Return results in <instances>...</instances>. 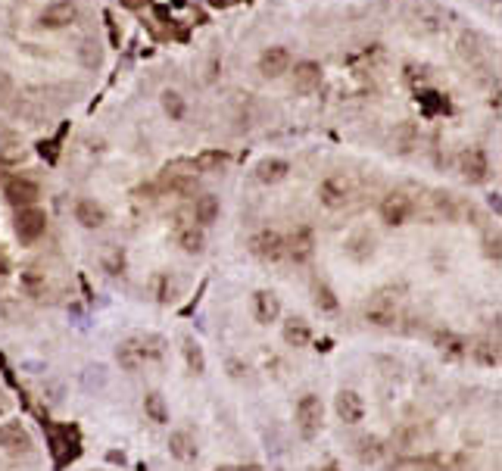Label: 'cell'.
Wrapping results in <instances>:
<instances>
[{
    "label": "cell",
    "instance_id": "37",
    "mask_svg": "<svg viewBox=\"0 0 502 471\" xmlns=\"http://www.w3.org/2000/svg\"><path fill=\"white\" fill-rule=\"evenodd\" d=\"M122 268H125V256H122V253H112V256H110V272L112 275H122Z\"/></svg>",
    "mask_w": 502,
    "mask_h": 471
},
{
    "label": "cell",
    "instance_id": "15",
    "mask_svg": "<svg viewBox=\"0 0 502 471\" xmlns=\"http://www.w3.org/2000/svg\"><path fill=\"white\" fill-rule=\"evenodd\" d=\"M253 315H256L259 325H272L281 315V300L272 291H256L253 294Z\"/></svg>",
    "mask_w": 502,
    "mask_h": 471
},
{
    "label": "cell",
    "instance_id": "14",
    "mask_svg": "<svg viewBox=\"0 0 502 471\" xmlns=\"http://www.w3.org/2000/svg\"><path fill=\"white\" fill-rule=\"evenodd\" d=\"M334 409H337V415L346 425H359L365 419V403L356 390H340L337 400H334Z\"/></svg>",
    "mask_w": 502,
    "mask_h": 471
},
{
    "label": "cell",
    "instance_id": "29",
    "mask_svg": "<svg viewBox=\"0 0 502 471\" xmlns=\"http://www.w3.org/2000/svg\"><path fill=\"white\" fill-rule=\"evenodd\" d=\"M22 291L29 294V297H41V294L47 291L44 272H38V268H25L22 272Z\"/></svg>",
    "mask_w": 502,
    "mask_h": 471
},
{
    "label": "cell",
    "instance_id": "18",
    "mask_svg": "<svg viewBox=\"0 0 502 471\" xmlns=\"http://www.w3.org/2000/svg\"><path fill=\"white\" fill-rule=\"evenodd\" d=\"M434 347L446 356V359H462L468 353V340L459 338L456 331H437L434 334Z\"/></svg>",
    "mask_w": 502,
    "mask_h": 471
},
{
    "label": "cell",
    "instance_id": "17",
    "mask_svg": "<svg viewBox=\"0 0 502 471\" xmlns=\"http://www.w3.org/2000/svg\"><path fill=\"white\" fill-rule=\"evenodd\" d=\"M75 222L82 228H103L106 225V210L94 200H78L75 203Z\"/></svg>",
    "mask_w": 502,
    "mask_h": 471
},
{
    "label": "cell",
    "instance_id": "2",
    "mask_svg": "<svg viewBox=\"0 0 502 471\" xmlns=\"http://www.w3.org/2000/svg\"><path fill=\"white\" fill-rule=\"evenodd\" d=\"M399 319V291L397 287H381L371 294V300L365 303V321H371L374 328H390Z\"/></svg>",
    "mask_w": 502,
    "mask_h": 471
},
{
    "label": "cell",
    "instance_id": "28",
    "mask_svg": "<svg viewBox=\"0 0 502 471\" xmlns=\"http://www.w3.org/2000/svg\"><path fill=\"white\" fill-rule=\"evenodd\" d=\"M144 412L150 415V421H156V425H165V421H169V409H165V400L159 393L144 396Z\"/></svg>",
    "mask_w": 502,
    "mask_h": 471
},
{
    "label": "cell",
    "instance_id": "3",
    "mask_svg": "<svg viewBox=\"0 0 502 471\" xmlns=\"http://www.w3.org/2000/svg\"><path fill=\"white\" fill-rule=\"evenodd\" d=\"M353 197V184L346 175H327L318 187V200L327 206V210H344Z\"/></svg>",
    "mask_w": 502,
    "mask_h": 471
},
{
    "label": "cell",
    "instance_id": "21",
    "mask_svg": "<svg viewBox=\"0 0 502 471\" xmlns=\"http://www.w3.org/2000/svg\"><path fill=\"white\" fill-rule=\"evenodd\" d=\"M219 212H222V206H219V197H212V194H203V197L193 203V215H197L200 228L212 225V222L219 219Z\"/></svg>",
    "mask_w": 502,
    "mask_h": 471
},
{
    "label": "cell",
    "instance_id": "41",
    "mask_svg": "<svg viewBox=\"0 0 502 471\" xmlns=\"http://www.w3.org/2000/svg\"><path fill=\"white\" fill-rule=\"evenodd\" d=\"M219 471H234V468H219Z\"/></svg>",
    "mask_w": 502,
    "mask_h": 471
},
{
    "label": "cell",
    "instance_id": "8",
    "mask_svg": "<svg viewBox=\"0 0 502 471\" xmlns=\"http://www.w3.org/2000/svg\"><path fill=\"white\" fill-rule=\"evenodd\" d=\"M250 250H253V256H256V259L274 262V259L284 256V238H281L278 231H272V228H263V231L253 234Z\"/></svg>",
    "mask_w": 502,
    "mask_h": 471
},
{
    "label": "cell",
    "instance_id": "9",
    "mask_svg": "<svg viewBox=\"0 0 502 471\" xmlns=\"http://www.w3.org/2000/svg\"><path fill=\"white\" fill-rule=\"evenodd\" d=\"M0 447L10 456H25L31 449V437L19 421H6V425H0Z\"/></svg>",
    "mask_w": 502,
    "mask_h": 471
},
{
    "label": "cell",
    "instance_id": "22",
    "mask_svg": "<svg viewBox=\"0 0 502 471\" xmlns=\"http://www.w3.org/2000/svg\"><path fill=\"white\" fill-rule=\"evenodd\" d=\"M284 340L290 343V347H306V343L312 340V328L306 319H287L284 325Z\"/></svg>",
    "mask_w": 502,
    "mask_h": 471
},
{
    "label": "cell",
    "instance_id": "6",
    "mask_svg": "<svg viewBox=\"0 0 502 471\" xmlns=\"http://www.w3.org/2000/svg\"><path fill=\"white\" fill-rule=\"evenodd\" d=\"M13 228H16V238L22 244H31V240H38L47 231V215L38 206H25V210L16 212V225Z\"/></svg>",
    "mask_w": 502,
    "mask_h": 471
},
{
    "label": "cell",
    "instance_id": "7",
    "mask_svg": "<svg viewBox=\"0 0 502 471\" xmlns=\"http://www.w3.org/2000/svg\"><path fill=\"white\" fill-rule=\"evenodd\" d=\"M412 212H415V203L406 194H399V191H393V194H387L384 200H381V219L387 222V225H406V222L412 219Z\"/></svg>",
    "mask_w": 502,
    "mask_h": 471
},
{
    "label": "cell",
    "instance_id": "27",
    "mask_svg": "<svg viewBox=\"0 0 502 471\" xmlns=\"http://www.w3.org/2000/svg\"><path fill=\"white\" fill-rule=\"evenodd\" d=\"M384 456V447H381L378 437H359L356 440V459L359 462H378Z\"/></svg>",
    "mask_w": 502,
    "mask_h": 471
},
{
    "label": "cell",
    "instance_id": "26",
    "mask_svg": "<svg viewBox=\"0 0 502 471\" xmlns=\"http://www.w3.org/2000/svg\"><path fill=\"white\" fill-rule=\"evenodd\" d=\"M225 163H228V153H225V150H206V153H200V157L193 159L191 169H197V172H219Z\"/></svg>",
    "mask_w": 502,
    "mask_h": 471
},
{
    "label": "cell",
    "instance_id": "4",
    "mask_svg": "<svg viewBox=\"0 0 502 471\" xmlns=\"http://www.w3.org/2000/svg\"><path fill=\"white\" fill-rule=\"evenodd\" d=\"M321 415H325V409H321V400L316 393H306L303 400L297 403V428L306 440L321 430Z\"/></svg>",
    "mask_w": 502,
    "mask_h": 471
},
{
    "label": "cell",
    "instance_id": "13",
    "mask_svg": "<svg viewBox=\"0 0 502 471\" xmlns=\"http://www.w3.org/2000/svg\"><path fill=\"white\" fill-rule=\"evenodd\" d=\"M287 69H290V53H287V47H281V44L265 47L263 57H259V72H263L265 78H278V75H284Z\"/></svg>",
    "mask_w": 502,
    "mask_h": 471
},
{
    "label": "cell",
    "instance_id": "35",
    "mask_svg": "<svg viewBox=\"0 0 502 471\" xmlns=\"http://www.w3.org/2000/svg\"><path fill=\"white\" fill-rule=\"evenodd\" d=\"M0 157H3V163H16V159H22L25 153H22V147H16V144H6Z\"/></svg>",
    "mask_w": 502,
    "mask_h": 471
},
{
    "label": "cell",
    "instance_id": "10",
    "mask_svg": "<svg viewBox=\"0 0 502 471\" xmlns=\"http://www.w3.org/2000/svg\"><path fill=\"white\" fill-rule=\"evenodd\" d=\"M316 250V234L309 228H293L290 238L284 240V256H290L293 262H306Z\"/></svg>",
    "mask_w": 502,
    "mask_h": 471
},
{
    "label": "cell",
    "instance_id": "32",
    "mask_svg": "<svg viewBox=\"0 0 502 471\" xmlns=\"http://www.w3.org/2000/svg\"><path fill=\"white\" fill-rule=\"evenodd\" d=\"M312 294H316V306L325 309V312H334L337 309V297H334V291L327 284H316L312 287Z\"/></svg>",
    "mask_w": 502,
    "mask_h": 471
},
{
    "label": "cell",
    "instance_id": "40",
    "mask_svg": "<svg viewBox=\"0 0 502 471\" xmlns=\"http://www.w3.org/2000/svg\"><path fill=\"white\" fill-rule=\"evenodd\" d=\"M321 471H340V468H337V465H325V468H321Z\"/></svg>",
    "mask_w": 502,
    "mask_h": 471
},
{
    "label": "cell",
    "instance_id": "38",
    "mask_svg": "<svg viewBox=\"0 0 502 471\" xmlns=\"http://www.w3.org/2000/svg\"><path fill=\"white\" fill-rule=\"evenodd\" d=\"M0 275H10V259L3 256V250H0Z\"/></svg>",
    "mask_w": 502,
    "mask_h": 471
},
{
    "label": "cell",
    "instance_id": "12",
    "mask_svg": "<svg viewBox=\"0 0 502 471\" xmlns=\"http://www.w3.org/2000/svg\"><path fill=\"white\" fill-rule=\"evenodd\" d=\"M78 19V6L72 0H57L41 13V25L44 29H66Z\"/></svg>",
    "mask_w": 502,
    "mask_h": 471
},
{
    "label": "cell",
    "instance_id": "1",
    "mask_svg": "<svg viewBox=\"0 0 502 471\" xmlns=\"http://www.w3.org/2000/svg\"><path fill=\"white\" fill-rule=\"evenodd\" d=\"M163 356V340L159 338H138V340H125L116 349V362L125 372H138L147 362H156Z\"/></svg>",
    "mask_w": 502,
    "mask_h": 471
},
{
    "label": "cell",
    "instance_id": "20",
    "mask_svg": "<svg viewBox=\"0 0 502 471\" xmlns=\"http://www.w3.org/2000/svg\"><path fill=\"white\" fill-rule=\"evenodd\" d=\"M287 172H290V166H287L284 159H263V163L256 166V178L263 181V184H278V181L287 178Z\"/></svg>",
    "mask_w": 502,
    "mask_h": 471
},
{
    "label": "cell",
    "instance_id": "36",
    "mask_svg": "<svg viewBox=\"0 0 502 471\" xmlns=\"http://www.w3.org/2000/svg\"><path fill=\"white\" fill-rule=\"evenodd\" d=\"M499 244H502V240H499V238H490V240H487V256H490L493 262H499V256H502V250H499Z\"/></svg>",
    "mask_w": 502,
    "mask_h": 471
},
{
    "label": "cell",
    "instance_id": "19",
    "mask_svg": "<svg viewBox=\"0 0 502 471\" xmlns=\"http://www.w3.org/2000/svg\"><path fill=\"white\" fill-rule=\"evenodd\" d=\"M178 247H182L184 253H203V247H206L203 228L193 225V222H187V225H178Z\"/></svg>",
    "mask_w": 502,
    "mask_h": 471
},
{
    "label": "cell",
    "instance_id": "25",
    "mask_svg": "<svg viewBox=\"0 0 502 471\" xmlns=\"http://www.w3.org/2000/svg\"><path fill=\"white\" fill-rule=\"evenodd\" d=\"M182 353H184L187 368H191L193 375H203V372H206V356H203V347H200V343L193 340V338H187V340H184Z\"/></svg>",
    "mask_w": 502,
    "mask_h": 471
},
{
    "label": "cell",
    "instance_id": "39",
    "mask_svg": "<svg viewBox=\"0 0 502 471\" xmlns=\"http://www.w3.org/2000/svg\"><path fill=\"white\" fill-rule=\"evenodd\" d=\"M212 3H216V6H228L231 0H212Z\"/></svg>",
    "mask_w": 502,
    "mask_h": 471
},
{
    "label": "cell",
    "instance_id": "33",
    "mask_svg": "<svg viewBox=\"0 0 502 471\" xmlns=\"http://www.w3.org/2000/svg\"><path fill=\"white\" fill-rule=\"evenodd\" d=\"M459 57H462V59H478V57H480L478 38H474V35H462V38H459Z\"/></svg>",
    "mask_w": 502,
    "mask_h": 471
},
{
    "label": "cell",
    "instance_id": "34",
    "mask_svg": "<svg viewBox=\"0 0 502 471\" xmlns=\"http://www.w3.org/2000/svg\"><path fill=\"white\" fill-rule=\"evenodd\" d=\"M172 294H175V284H172L165 275H156V300L159 303H169Z\"/></svg>",
    "mask_w": 502,
    "mask_h": 471
},
{
    "label": "cell",
    "instance_id": "5",
    "mask_svg": "<svg viewBox=\"0 0 502 471\" xmlns=\"http://www.w3.org/2000/svg\"><path fill=\"white\" fill-rule=\"evenodd\" d=\"M3 194H6V200H10L16 210H25V206H35L38 203L41 187H38L31 178H25V175H13V178H6Z\"/></svg>",
    "mask_w": 502,
    "mask_h": 471
},
{
    "label": "cell",
    "instance_id": "23",
    "mask_svg": "<svg viewBox=\"0 0 502 471\" xmlns=\"http://www.w3.org/2000/svg\"><path fill=\"white\" fill-rule=\"evenodd\" d=\"M169 453L175 456V459H182V462H191L193 456H197V447H193V437L187 434V430H175V434L169 437Z\"/></svg>",
    "mask_w": 502,
    "mask_h": 471
},
{
    "label": "cell",
    "instance_id": "16",
    "mask_svg": "<svg viewBox=\"0 0 502 471\" xmlns=\"http://www.w3.org/2000/svg\"><path fill=\"white\" fill-rule=\"evenodd\" d=\"M321 85V66L312 63V59H303V63L293 66V87L300 94H309Z\"/></svg>",
    "mask_w": 502,
    "mask_h": 471
},
{
    "label": "cell",
    "instance_id": "31",
    "mask_svg": "<svg viewBox=\"0 0 502 471\" xmlns=\"http://www.w3.org/2000/svg\"><path fill=\"white\" fill-rule=\"evenodd\" d=\"M163 110L169 113V119H182L184 116V97L178 91H165L163 94Z\"/></svg>",
    "mask_w": 502,
    "mask_h": 471
},
{
    "label": "cell",
    "instance_id": "30",
    "mask_svg": "<svg viewBox=\"0 0 502 471\" xmlns=\"http://www.w3.org/2000/svg\"><path fill=\"white\" fill-rule=\"evenodd\" d=\"M371 244H374V240H371V234H365V231H362V234H356V238H350V240H346V253H350L353 259H359V262H362V259L371 256Z\"/></svg>",
    "mask_w": 502,
    "mask_h": 471
},
{
    "label": "cell",
    "instance_id": "24",
    "mask_svg": "<svg viewBox=\"0 0 502 471\" xmlns=\"http://www.w3.org/2000/svg\"><path fill=\"white\" fill-rule=\"evenodd\" d=\"M471 356L487 368H496L499 365V343L496 340H478L471 347Z\"/></svg>",
    "mask_w": 502,
    "mask_h": 471
},
{
    "label": "cell",
    "instance_id": "11",
    "mask_svg": "<svg viewBox=\"0 0 502 471\" xmlns=\"http://www.w3.org/2000/svg\"><path fill=\"white\" fill-rule=\"evenodd\" d=\"M459 172L465 175V181H484L487 172H490L487 153L480 150V147H468V150H462V157H459Z\"/></svg>",
    "mask_w": 502,
    "mask_h": 471
}]
</instances>
